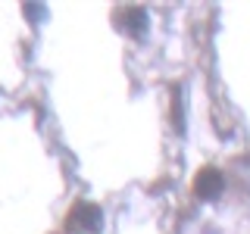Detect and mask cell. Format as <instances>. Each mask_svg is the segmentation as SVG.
<instances>
[{
	"label": "cell",
	"mask_w": 250,
	"mask_h": 234,
	"mask_svg": "<svg viewBox=\"0 0 250 234\" xmlns=\"http://www.w3.org/2000/svg\"><path fill=\"white\" fill-rule=\"evenodd\" d=\"M219 184H222L219 172H203V175L197 178V194H203V197H213V194L219 191Z\"/></svg>",
	"instance_id": "cell-2"
},
{
	"label": "cell",
	"mask_w": 250,
	"mask_h": 234,
	"mask_svg": "<svg viewBox=\"0 0 250 234\" xmlns=\"http://www.w3.org/2000/svg\"><path fill=\"white\" fill-rule=\"evenodd\" d=\"M100 225V209L91 206V203H78V206L72 209V228L78 231H91Z\"/></svg>",
	"instance_id": "cell-1"
}]
</instances>
